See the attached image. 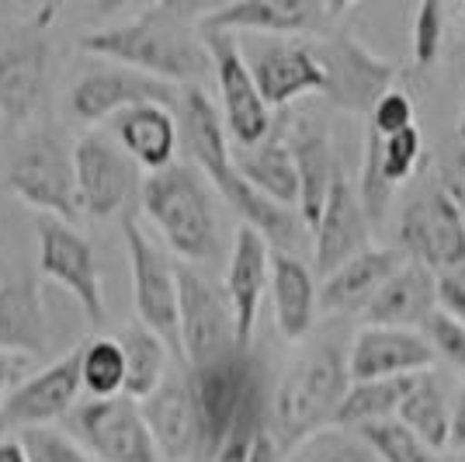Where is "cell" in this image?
<instances>
[{"label":"cell","instance_id":"1","mask_svg":"<svg viewBox=\"0 0 465 462\" xmlns=\"http://www.w3.org/2000/svg\"><path fill=\"white\" fill-rule=\"evenodd\" d=\"M213 7L205 4H150L133 18L87 32L80 49L174 87H198V80L213 70V56L202 35V18Z\"/></svg>","mask_w":465,"mask_h":462},{"label":"cell","instance_id":"2","mask_svg":"<svg viewBox=\"0 0 465 462\" xmlns=\"http://www.w3.org/2000/svg\"><path fill=\"white\" fill-rule=\"evenodd\" d=\"M177 122H181V143L188 146L192 164L209 177L215 195H223V202L240 216V226L257 230L278 254H299L310 244L312 233L306 230L299 212L272 202L236 171L230 146L232 139L226 133L223 112L202 87H181Z\"/></svg>","mask_w":465,"mask_h":462},{"label":"cell","instance_id":"3","mask_svg":"<svg viewBox=\"0 0 465 462\" xmlns=\"http://www.w3.org/2000/svg\"><path fill=\"white\" fill-rule=\"evenodd\" d=\"M213 185L192 160H177L171 167L143 177V212L150 216L167 247L181 265H213L223 257V230L215 212Z\"/></svg>","mask_w":465,"mask_h":462},{"label":"cell","instance_id":"4","mask_svg":"<svg viewBox=\"0 0 465 462\" xmlns=\"http://www.w3.org/2000/svg\"><path fill=\"white\" fill-rule=\"evenodd\" d=\"M348 389V351L337 341L306 347L282 376L272 397L274 438L285 448H295L302 438H310L323 427H333Z\"/></svg>","mask_w":465,"mask_h":462},{"label":"cell","instance_id":"5","mask_svg":"<svg viewBox=\"0 0 465 462\" xmlns=\"http://www.w3.org/2000/svg\"><path fill=\"white\" fill-rule=\"evenodd\" d=\"M49 11L0 25V122L11 133L32 129L53 80Z\"/></svg>","mask_w":465,"mask_h":462},{"label":"cell","instance_id":"6","mask_svg":"<svg viewBox=\"0 0 465 462\" xmlns=\"http://www.w3.org/2000/svg\"><path fill=\"white\" fill-rule=\"evenodd\" d=\"M4 185L18 202L32 206L49 219H63V223L80 219L74 146H66V139L53 126H39L25 133V139L7 160Z\"/></svg>","mask_w":465,"mask_h":462},{"label":"cell","instance_id":"7","mask_svg":"<svg viewBox=\"0 0 465 462\" xmlns=\"http://www.w3.org/2000/svg\"><path fill=\"white\" fill-rule=\"evenodd\" d=\"M188 386H192L198 431H202V456L213 459V452L230 435L243 407L257 393H264V372L257 366L253 351L236 347L209 366L188 368Z\"/></svg>","mask_w":465,"mask_h":462},{"label":"cell","instance_id":"8","mask_svg":"<svg viewBox=\"0 0 465 462\" xmlns=\"http://www.w3.org/2000/svg\"><path fill=\"white\" fill-rule=\"evenodd\" d=\"M122 240L129 251V268H133V303H136V320L150 327L184 362L181 351V296H177V265L153 244V236L143 230L133 212L122 219Z\"/></svg>","mask_w":465,"mask_h":462},{"label":"cell","instance_id":"9","mask_svg":"<svg viewBox=\"0 0 465 462\" xmlns=\"http://www.w3.org/2000/svg\"><path fill=\"white\" fill-rule=\"evenodd\" d=\"M351 15V4H320V0H240L215 4L202 18V32H226L236 39H302L330 35Z\"/></svg>","mask_w":465,"mask_h":462},{"label":"cell","instance_id":"10","mask_svg":"<svg viewBox=\"0 0 465 462\" xmlns=\"http://www.w3.org/2000/svg\"><path fill=\"white\" fill-rule=\"evenodd\" d=\"M66 435L101 462H163L143 404L133 397L80 400L66 417Z\"/></svg>","mask_w":465,"mask_h":462},{"label":"cell","instance_id":"11","mask_svg":"<svg viewBox=\"0 0 465 462\" xmlns=\"http://www.w3.org/2000/svg\"><path fill=\"white\" fill-rule=\"evenodd\" d=\"M177 296H181L184 368L209 366V362L240 347V341H236V316H232L226 286L213 282L205 271H198L194 265H177Z\"/></svg>","mask_w":465,"mask_h":462},{"label":"cell","instance_id":"12","mask_svg":"<svg viewBox=\"0 0 465 462\" xmlns=\"http://www.w3.org/2000/svg\"><path fill=\"white\" fill-rule=\"evenodd\" d=\"M400 247L407 261H417L434 275L465 268V216L438 188V181H427L407 198L400 212Z\"/></svg>","mask_w":465,"mask_h":462},{"label":"cell","instance_id":"13","mask_svg":"<svg viewBox=\"0 0 465 462\" xmlns=\"http://www.w3.org/2000/svg\"><path fill=\"white\" fill-rule=\"evenodd\" d=\"M209 56H213L215 87H219V112L236 150H251L264 143L274 129V112L261 95L251 66L243 59V45L226 32H202Z\"/></svg>","mask_w":465,"mask_h":462},{"label":"cell","instance_id":"14","mask_svg":"<svg viewBox=\"0 0 465 462\" xmlns=\"http://www.w3.org/2000/svg\"><path fill=\"white\" fill-rule=\"evenodd\" d=\"M312 45H316V56H320L323 74H327L323 97L333 108L354 112V116H371L379 97L392 91L396 66L389 59L375 56L365 42L354 39L344 28L330 32Z\"/></svg>","mask_w":465,"mask_h":462},{"label":"cell","instance_id":"15","mask_svg":"<svg viewBox=\"0 0 465 462\" xmlns=\"http://www.w3.org/2000/svg\"><path fill=\"white\" fill-rule=\"evenodd\" d=\"M181 101V87L167 84V80H156L150 74H139L129 66H118V63H94L70 84V116L84 122V126H101V122H112L129 108L139 105H171L177 108Z\"/></svg>","mask_w":465,"mask_h":462},{"label":"cell","instance_id":"16","mask_svg":"<svg viewBox=\"0 0 465 462\" xmlns=\"http://www.w3.org/2000/svg\"><path fill=\"white\" fill-rule=\"evenodd\" d=\"M74 167H77L80 216L112 219L129 212L133 195L143 192L139 167L125 156V150L104 133H84L74 143Z\"/></svg>","mask_w":465,"mask_h":462},{"label":"cell","instance_id":"17","mask_svg":"<svg viewBox=\"0 0 465 462\" xmlns=\"http://www.w3.org/2000/svg\"><path fill=\"white\" fill-rule=\"evenodd\" d=\"M39 275L56 282L80 303L84 316L101 327L104 324V289H101V265H97L94 244L63 219L42 216L39 230Z\"/></svg>","mask_w":465,"mask_h":462},{"label":"cell","instance_id":"18","mask_svg":"<svg viewBox=\"0 0 465 462\" xmlns=\"http://www.w3.org/2000/svg\"><path fill=\"white\" fill-rule=\"evenodd\" d=\"M243 59L268 108H289L295 101L327 91V74L316 56V45L302 39H240Z\"/></svg>","mask_w":465,"mask_h":462},{"label":"cell","instance_id":"19","mask_svg":"<svg viewBox=\"0 0 465 462\" xmlns=\"http://www.w3.org/2000/svg\"><path fill=\"white\" fill-rule=\"evenodd\" d=\"M80 347L66 358H56L49 366L21 379L7 400L0 404V431H35V427H53L56 421H66L80 404Z\"/></svg>","mask_w":465,"mask_h":462},{"label":"cell","instance_id":"20","mask_svg":"<svg viewBox=\"0 0 465 462\" xmlns=\"http://www.w3.org/2000/svg\"><path fill=\"white\" fill-rule=\"evenodd\" d=\"M434 347L420 330L400 327H361L348 347L351 383H379V379H413L427 376L434 366Z\"/></svg>","mask_w":465,"mask_h":462},{"label":"cell","instance_id":"21","mask_svg":"<svg viewBox=\"0 0 465 462\" xmlns=\"http://www.w3.org/2000/svg\"><path fill=\"white\" fill-rule=\"evenodd\" d=\"M371 247V219L358 185H351V177L344 171L337 174L330 198L323 206V216L312 230V268L316 275L327 278L330 271H337L341 265H348L351 257L365 254Z\"/></svg>","mask_w":465,"mask_h":462},{"label":"cell","instance_id":"22","mask_svg":"<svg viewBox=\"0 0 465 462\" xmlns=\"http://www.w3.org/2000/svg\"><path fill=\"white\" fill-rule=\"evenodd\" d=\"M285 139H289V150L295 156V167H299V216L306 223V230H316L323 206L330 198V188L341 174L337 154H333V139H330V126L320 116H295L285 126Z\"/></svg>","mask_w":465,"mask_h":462},{"label":"cell","instance_id":"23","mask_svg":"<svg viewBox=\"0 0 465 462\" xmlns=\"http://www.w3.org/2000/svg\"><path fill=\"white\" fill-rule=\"evenodd\" d=\"M272 257L274 247L251 226H240L232 236L230 265H226V296H230L232 316H236V341L243 351L253 345V327H257V313L261 299L272 289Z\"/></svg>","mask_w":465,"mask_h":462},{"label":"cell","instance_id":"24","mask_svg":"<svg viewBox=\"0 0 465 462\" xmlns=\"http://www.w3.org/2000/svg\"><path fill=\"white\" fill-rule=\"evenodd\" d=\"M143 414H146V424L153 431V442L163 462H188L202 456V431H198V414H194L184 366L171 372L153 397L143 400Z\"/></svg>","mask_w":465,"mask_h":462},{"label":"cell","instance_id":"25","mask_svg":"<svg viewBox=\"0 0 465 462\" xmlns=\"http://www.w3.org/2000/svg\"><path fill=\"white\" fill-rule=\"evenodd\" d=\"M438 309V275L417 261H403L396 275L361 313L365 327L420 330Z\"/></svg>","mask_w":465,"mask_h":462},{"label":"cell","instance_id":"26","mask_svg":"<svg viewBox=\"0 0 465 462\" xmlns=\"http://www.w3.org/2000/svg\"><path fill=\"white\" fill-rule=\"evenodd\" d=\"M407 257L392 247H369L365 254L351 257L348 265L330 271L320 286V313L341 316V313H365L379 289L396 275Z\"/></svg>","mask_w":465,"mask_h":462},{"label":"cell","instance_id":"27","mask_svg":"<svg viewBox=\"0 0 465 462\" xmlns=\"http://www.w3.org/2000/svg\"><path fill=\"white\" fill-rule=\"evenodd\" d=\"M115 143L125 150V156L143 167L146 174H156L177 164L181 146V122L171 105H139L118 118H112Z\"/></svg>","mask_w":465,"mask_h":462},{"label":"cell","instance_id":"28","mask_svg":"<svg viewBox=\"0 0 465 462\" xmlns=\"http://www.w3.org/2000/svg\"><path fill=\"white\" fill-rule=\"evenodd\" d=\"M49 347V316L32 275L0 278V355L32 358Z\"/></svg>","mask_w":465,"mask_h":462},{"label":"cell","instance_id":"29","mask_svg":"<svg viewBox=\"0 0 465 462\" xmlns=\"http://www.w3.org/2000/svg\"><path fill=\"white\" fill-rule=\"evenodd\" d=\"M272 303L274 324L285 341H302L320 316V286L312 268L299 254L272 257Z\"/></svg>","mask_w":465,"mask_h":462},{"label":"cell","instance_id":"30","mask_svg":"<svg viewBox=\"0 0 465 462\" xmlns=\"http://www.w3.org/2000/svg\"><path fill=\"white\" fill-rule=\"evenodd\" d=\"M232 160L247 185H253L278 206L299 212V195H302L299 192V167H295V156L285 139V126H274L272 136L251 150H232Z\"/></svg>","mask_w":465,"mask_h":462},{"label":"cell","instance_id":"31","mask_svg":"<svg viewBox=\"0 0 465 462\" xmlns=\"http://www.w3.org/2000/svg\"><path fill=\"white\" fill-rule=\"evenodd\" d=\"M118 345L125 351V397L143 404L171 376V355L174 351L163 345L150 327H143L139 320L125 324V330L118 334Z\"/></svg>","mask_w":465,"mask_h":462},{"label":"cell","instance_id":"32","mask_svg":"<svg viewBox=\"0 0 465 462\" xmlns=\"http://www.w3.org/2000/svg\"><path fill=\"white\" fill-rule=\"evenodd\" d=\"M417 379L420 376H413V379H379V383H351L333 427L365 431L371 424L396 421L400 407L407 404V397L413 393Z\"/></svg>","mask_w":465,"mask_h":462},{"label":"cell","instance_id":"33","mask_svg":"<svg viewBox=\"0 0 465 462\" xmlns=\"http://www.w3.org/2000/svg\"><path fill=\"white\" fill-rule=\"evenodd\" d=\"M400 424H407L417 438H424L434 452H441L451 445V404H448L441 383L427 372L417 379L413 393L407 397V404L400 407Z\"/></svg>","mask_w":465,"mask_h":462},{"label":"cell","instance_id":"34","mask_svg":"<svg viewBox=\"0 0 465 462\" xmlns=\"http://www.w3.org/2000/svg\"><path fill=\"white\" fill-rule=\"evenodd\" d=\"M80 383L91 400L125 397V351L118 337H87L80 345Z\"/></svg>","mask_w":465,"mask_h":462},{"label":"cell","instance_id":"35","mask_svg":"<svg viewBox=\"0 0 465 462\" xmlns=\"http://www.w3.org/2000/svg\"><path fill=\"white\" fill-rule=\"evenodd\" d=\"M289 462H379V456L358 431L323 427L289 448Z\"/></svg>","mask_w":465,"mask_h":462},{"label":"cell","instance_id":"36","mask_svg":"<svg viewBox=\"0 0 465 462\" xmlns=\"http://www.w3.org/2000/svg\"><path fill=\"white\" fill-rule=\"evenodd\" d=\"M358 435L371 445V452L379 456V462H441V456L424 438H417L407 424L400 421L371 424V427L358 431Z\"/></svg>","mask_w":465,"mask_h":462},{"label":"cell","instance_id":"37","mask_svg":"<svg viewBox=\"0 0 465 462\" xmlns=\"http://www.w3.org/2000/svg\"><path fill=\"white\" fill-rule=\"evenodd\" d=\"M272 424V410H268V397L257 393L251 404L243 407V414L236 417V424L230 427V435L223 438V445L213 452L209 462H251L253 445L261 438V431Z\"/></svg>","mask_w":465,"mask_h":462},{"label":"cell","instance_id":"38","mask_svg":"<svg viewBox=\"0 0 465 462\" xmlns=\"http://www.w3.org/2000/svg\"><path fill=\"white\" fill-rule=\"evenodd\" d=\"M445 45V7L438 0H427L413 15V70H430L441 59Z\"/></svg>","mask_w":465,"mask_h":462},{"label":"cell","instance_id":"39","mask_svg":"<svg viewBox=\"0 0 465 462\" xmlns=\"http://www.w3.org/2000/svg\"><path fill=\"white\" fill-rule=\"evenodd\" d=\"M25 448H28V459L32 462H91V452L66 431L56 427H35V431H21L18 435Z\"/></svg>","mask_w":465,"mask_h":462},{"label":"cell","instance_id":"40","mask_svg":"<svg viewBox=\"0 0 465 462\" xmlns=\"http://www.w3.org/2000/svg\"><path fill=\"white\" fill-rule=\"evenodd\" d=\"M420 334L427 337V345L434 347V355L441 362L465 372V324H459L455 316H448L441 309H434V316L420 327Z\"/></svg>","mask_w":465,"mask_h":462},{"label":"cell","instance_id":"41","mask_svg":"<svg viewBox=\"0 0 465 462\" xmlns=\"http://www.w3.org/2000/svg\"><path fill=\"white\" fill-rule=\"evenodd\" d=\"M417 122H413V97L407 91H400V87H392L389 95L379 97V105L371 108L369 116V129L379 136H400L413 129Z\"/></svg>","mask_w":465,"mask_h":462},{"label":"cell","instance_id":"42","mask_svg":"<svg viewBox=\"0 0 465 462\" xmlns=\"http://www.w3.org/2000/svg\"><path fill=\"white\" fill-rule=\"evenodd\" d=\"M438 188L455 202V209L465 216V143H451L438 156V171H434Z\"/></svg>","mask_w":465,"mask_h":462},{"label":"cell","instance_id":"43","mask_svg":"<svg viewBox=\"0 0 465 462\" xmlns=\"http://www.w3.org/2000/svg\"><path fill=\"white\" fill-rule=\"evenodd\" d=\"M438 309L465 324V268H451L438 275Z\"/></svg>","mask_w":465,"mask_h":462},{"label":"cell","instance_id":"44","mask_svg":"<svg viewBox=\"0 0 465 462\" xmlns=\"http://www.w3.org/2000/svg\"><path fill=\"white\" fill-rule=\"evenodd\" d=\"M251 462H289V448L274 438L272 424L261 431V438H257V445H253Z\"/></svg>","mask_w":465,"mask_h":462},{"label":"cell","instance_id":"45","mask_svg":"<svg viewBox=\"0 0 465 462\" xmlns=\"http://www.w3.org/2000/svg\"><path fill=\"white\" fill-rule=\"evenodd\" d=\"M451 448L465 452V386L459 393V400L451 407Z\"/></svg>","mask_w":465,"mask_h":462},{"label":"cell","instance_id":"46","mask_svg":"<svg viewBox=\"0 0 465 462\" xmlns=\"http://www.w3.org/2000/svg\"><path fill=\"white\" fill-rule=\"evenodd\" d=\"M0 462H32L28 459V448H25V442H21L18 435L0 438Z\"/></svg>","mask_w":465,"mask_h":462},{"label":"cell","instance_id":"47","mask_svg":"<svg viewBox=\"0 0 465 462\" xmlns=\"http://www.w3.org/2000/svg\"><path fill=\"white\" fill-rule=\"evenodd\" d=\"M459 139L465 143V105H462V116H459Z\"/></svg>","mask_w":465,"mask_h":462},{"label":"cell","instance_id":"48","mask_svg":"<svg viewBox=\"0 0 465 462\" xmlns=\"http://www.w3.org/2000/svg\"><path fill=\"white\" fill-rule=\"evenodd\" d=\"M459 18L465 21V0H462V7H459Z\"/></svg>","mask_w":465,"mask_h":462},{"label":"cell","instance_id":"49","mask_svg":"<svg viewBox=\"0 0 465 462\" xmlns=\"http://www.w3.org/2000/svg\"><path fill=\"white\" fill-rule=\"evenodd\" d=\"M462 462H465V459H462Z\"/></svg>","mask_w":465,"mask_h":462}]
</instances>
